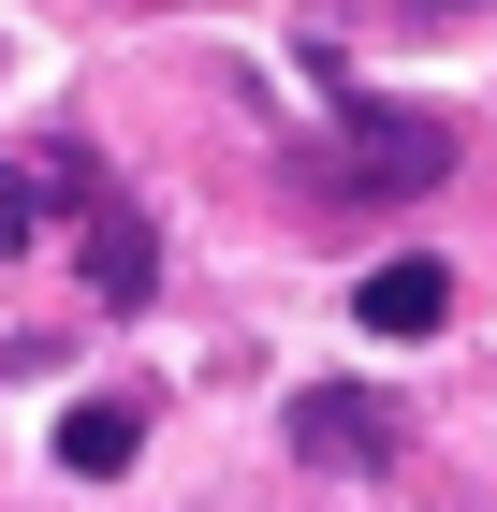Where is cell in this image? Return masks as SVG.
Segmentation results:
<instances>
[{"label": "cell", "mask_w": 497, "mask_h": 512, "mask_svg": "<svg viewBox=\"0 0 497 512\" xmlns=\"http://www.w3.org/2000/svg\"><path fill=\"white\" fill-rule=\"evenodd\" d=\"M147 278H161V235L132 205H88V293H103V308H147Z\"/></svg>", "instance_id": "5"}, {"label": "cell", "mask_w": 497, "mask_h": 512, "mask_svg": "<svg viewBox=\"0 0 497 512\" xmlns=\"http://www.w3.org/2000/svg\"><path fill=\"white\" fill-rule=\"evenodd\" d=\"M132 439H147V425H132L117 395H88L74 425H59V469H74V483H117V469H132Z\"/></svg>", "instance_id": "6"}, {"label": "cell", "mask_w": 497, "mask_h": 512, "mask_svg": "<svg viewBox=\"0 0 497 512\" xmlns=\"http://www.w3.org/2000/svg\"><path fill=\"white\" fill-rule=\"evenodd\" d=\"M454 176V132L410 118V103H381V88H337V147L307 161V205L322 220H366V205H410Z\"/></svg>", "instance_id": "1"}, {"label": "cell", "mask_w": 497, "mask_h": 512, "mask_svg": "<svg viewBox=\"0 0 497 512\" xmlns=\"http://www.w3.org/2000/svg\"><path fill=\"white\" fill-rule=\"evenodd\" d=\"M351 322H366V337H439V322H454V278L424 264V249H395V264H366Z\"/></svg>", "instance_id": "4"}, {"label": "cell", "mask_w": 497, "mask_h": 512, "mask_svg": "<svg viewBox=\"0 0 497 512\" xmlns=\"http://www.w3.org/2000/svg\"><path fill=\"white\" fill-rule=\"evenodd\" d=\"M293 454H307V469H381V454H395V395L307 381V395H293Z\"/></svg>", "instance_id": "2"}, {"label": "cell", "mask_w": 497, "mask_h": 512, "mask_svg": "<svg viewBox=\"0 0 497 512\" xmlns=\"http://www.w3.org/2000/svg\"><path fill=\"white\" fill-rule=\"evenodd\" d=\"M74 205H103V176H88L74 147H44V161H0V249H30V235H59Z\"/></svg>", "instance_id": "3"}, {"label": "cell", "mask_w": 497, "mask_h": 512, "mask_svg": "<svg viewBox=\"0 0 497 512\" xmlns=\"http://www.w3.org/2000/svg\"><path fill=\"white\" fill-rule=\"evenodd\" d=\"M381 15H410V30H439V15H497V0H381Z\"/></svg>", "instance_id": "7"}]
</instances>
